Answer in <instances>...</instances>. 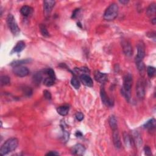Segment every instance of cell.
<instances>
[{"mask_svg": "<svg viewBox=\"0 0 156 156\" xmlns=\"http://www.w3.org/2000/svg\"><path fill=\"white\" fill-rule=\"evenodd\" d=\"M76 118L77 121H81L84 118V115L81 112H77L76 114Z\"/></svg>", "mask_w": 156, "mask_h": 156, "instance_id": "d6a6232c", "label": "cell"}, {"mask_svg": "<svg viewBox=\"0 0 156 156\" xmlns=\"http://www.w3.org/2000/svg\"><path fill=\"white\" fill-rule=\"evenodd\" d=\"M80 79L84 86L89 87H92L93 86V80L89 75L87 74H82L80 76Z\"/></svg>", "mask_w": 156, "mask_h": 156, "instance_id": "8fae6325", "label": "cell"}, {"mask_svg": "<svg viewBox=\"0 0 156 156\" xmlns=\"http://www.w3.org/2000/svg\"><path fill=\"white\" fill-rule=\"evenodd\" d=\"M143 79H140L136 85V93L139 99H143L145 96V84Z\"/></svg>", "mask_w": 156, "mask_h": 156, "instance_id": "5b68a950", "label": "cell"}, {"mask_svg": "<svg viewBox=\"0 0 156 156\" xmlns=\"http://www.w3.org/2000/svg\"><path fill=\"white\" fill-rule=\"evenodd\" d=\"M26 47L25 43L23 41H20L16 44L15 47L13 49V52L18 53L21 52Z\"/></svg>", "mask_w": 156, "mask_h": 156, "instance_id": "44dd1931", "label": "cell"}, {"mask_svg": "<svg viewBox=\"0 0 156 156\" xmlns=\"http://www.w3.org/2000/svg\"><path fill=\"white\" fill-rule=\"evenodd\" d=\"M70 107L68 105H62V106H59L57 109V113L60 115L61 116H66L67 115L69 112Z\"/></svg>", "mask_w": 156, "mask_h": 156, "instance_id": "ac0fdd59", "label": "cell"}, {"mask_svg": "<svg viewBox=\"0 0 156 156\" xmlns=\"http://www.w3.org/2000/svg\"><path fill=\"white\" fill-rule=\"evenodd\" d=\"M33 11V9L29 5H23L20 9L21 14L25 16H27L31 15Z\"/></svg>", "mask_w": 156, "mask_h": 156, "instance_id": "d6986e66", "label": "cell"}, {"mask_svg": "<svg viewBox=\"0 0 156 156\" xmlns=\"http://www.w3.org/2000/svg\"><path fill=\"white\" fill-rule=\"evenodd\" d=\"M69 133H68L66 131H64V135H63V139L65 141V142H66L68 141V140L69 139Z\"/></svg>", "mask_w": 156, "mask_h": 156, "instance_id": "e575fe53", "label": "cell"}, {"mask_svg": "<svg viewBox=\"0 0 156 156\" xmlns=\"http://www.w3.org/2000/svg\"><path fill=\"white\" fill-rule=\"evenodd\" d=\"M132 140L137 147L140 148L142 144V138L141 135L137 131H134L132 133Z\"/></svg>", "mask_w": 156, "mask_h": 156, "instance_id": "9a60e30c", "label": "cell"}, {"mask_svg": "<svg viewBox=\"0 0 156 156\" xmlns=\"http://www.w3.org/2000/svg\"><path fill=\"white\" fill-rule=\"evenodd\" d=\"M120 3L122 4H126L129 3V1H125V0H122V1H120Z\"/></svg>", "mask_w": 156, "mask_h": 156, "instance_id": "f35d334b", "label": "cell"}, {"mask_svg": "<svg viewBox=\"0 0 156 156\" xmlns=\"http://www.w3.org/2000/svg\"><path fill=\"white\" fill-rule=\"evenodd\" d=\"M76 136L77 137H81L82 136V133L80 131H77L76 133Z\"/></svg>", "mask_w": 156, "mask_h": 156, "instance_id": "74e56055", "label": "cell"}, {"mask_svg": "<svg viewBox=\"0 0 156 156\" xmlns=\"http://www.w3.org/2000/svg\"><path fill=\"white\" fill-rule=\"evenodd\" d=\"M55 80V79H53V78H51V77H49L47 76V77H45L43 79V84L44 86H46L47 87H50L54 84Z\"/></svg>", "mask_w": 156, "mask_h": 156, "instance_id": "d4e9b609", "label": "cell"}, {"mask_svg": "<svg viewBox=\"0 0 156 156\" xmlns=\"http://www.w3.org/2000/svg\"><path fill=\"white\" fill-rule=\"evenodd\" d=\"M137 54L135 57L137 60H143L145 56V47L142 42H139L137 46Z\"/></svg>", "mask_w": 156, "mask_h": 156, "instance_id": "ba28073f", "label": "cell"}, {"mask_svg": "<svg viewBox=\"0 0 156 156\" xmlns=\"http://www.w3.org/2000/svg\"><path fill=\"white\" fill-rule=\"evenodd\" d=\"M59 153L57 151H50L46 154V155H59Z\"/></svg>", "mask_w": 156, "mask_h": 156, "instance_id": "d590c367", "label": "cell"}, {"mask_svg": "<svg viewBox=\"0 0 156 156\" xmlns=\"http://www.w3.org/2000/svg\"><path fill=\"white\" fill-rule=\"evenodd\" d=\"M86 151V148L81 144H76L72 148L71 152L74 155H82Z\"/></svg>", "mask_w": 156, "mask_h": 156, "instance_id": "5bb4252c", "label": "cell"}, {"mask_svg": "<svg viewBox=\"0 0 156 156\" xmlns=\"http://www.w3.org/2000/svg\"><path fill=\"white\" fill-rule=\"evenodd\" d=\"M135 64L138 70V71L140 72V73L142 75H144V72H145V65L144 64V62L143 60H135Z\"/></svg>", "mask_w": 156, "mask_h": 156, "instance_id": "ffe728a7", "label": "cell"}, {"mask_svg": "<svg viewBox=\"0 0 156 156\" xmlns=\"http://www.w3.org/2000/svg\"><path fill=\"white\" fill-rule=\"evenodd\" d=\"M119 8L116 3H112L109 5L105 9L104 14V19L106 21H112L115 20L118 14Z\"/></svg>", "mask_w": 156, "mask_h": 156, "instance_id": "3957f363", "label": "cell"}, {"mask_svg": "<svg viewBox=\"0 0 156 156\" xmlns=\"http://www.w3.org/2000/svg\"><path fill=\"white\" fill-rule=\"evenodd\" d=\"M18 145V140L16 138H10L5 141L0 149V154L1 155H7L13 152L17 148Z\"/></svg>", "mask_w": 156, "mask_h": 156, "instance_id": "6da1fadb", "label": "cell"}, {"mask_svg": "<svg viewBox=\"0 0 156 156\" xmlns=\"http://www.w3.org/2000/svg\"><path fill=\"white\" fill-rule=\"evenodd\" d=\"M40 32L42 33V34L43 36L48 37L49 36V34L47 30V27L45 26V25H40Z\"/></svg>", "mask_w": 156, "mask_h": 156, "instance_id": "4dcf8cb0", "label": "cell"}, {"mask_svg": "<svg viewBox=\"0 0 156 156\" xmlns=\"http://www.w3.org/2000/svg\"><path fill=\"white\" fill-rule=\"evenodd\" d=\"M123 140L125 146L127 148H130L133 144H134L132 138L126 132L123 133Z\"/></svg>", "mask_w": 156, "mask_h": 156, "instance_id": "2e32d148", "label": "cell"}, {"mask_svg": "<svg viewBox=\"0 0 156 156\" xmlns=\"http://www.w3.org/2000/svg\"><path fill=\"white\" fill-rule=\"evenodd\" d=\"M112 137H113V142H114L115 147L116 149H120L121 147V139H120L118 129L113 131Z\"/></svg>", "mask_w": 156, "mask_h": 156, "instance_id": "7c38bea8", "label": "cell"}, {"mask_svg": "<svg viewBox=\"0 0 156 156\" xmlns=\"http://www.w3.org/2000/svg\"><path fill=\"white\" fill-rule=\"evenodd\" d=\"M43 80V75L41 72L36 73L33 76V81H34L36 84H40L41 81Z\"/></svg>", "mask_w": 156, "mask_h": 156, "instance_id": "cb8c5ba5", "label": "cell"}, {"mask_svg": "<svg viewBox=\"0 0 156 156\" xmlns=\"http://www.w3.org/2000/svg\"><path fill=\"white\" fill-rule=\"evenodd\" d=\"M7 23L11 32H12L14 36H17L19 34V33L20 32V29L17 23H16V20L13 15H8L7 17Z\"/></svg>", "mask_w": 156, "mask_h": 156, "instance_id": "277c9868", "label": "cell"}, {"mask_svg": "<svg viewBox=\"0 0 156 156\" xmlns=\"http://www.w3.org/2000/svg\"><path fill=\"white\" fill-rule=\"evenodd\" d=\"M107 75L105 73H103L102 72L99 71H96L94 72V77L95 80L101 83H104L107 81Z\"/></svg>", "mask_w": 156, "mask_h": 156, "instance_id": "4fadbf2b", "label": "cell"}, {"mask_svg": "<svg viewBox=\"0 0 156 156\" xmlns=\"http://www.w3.org/2000/svg\"><path fill=\"white\" fill-rule=\"evenodd\" d=\"M144 153L146 155H152V152H151V149L148 146H146L144 148Z\"/></svg>", "mask_w": 156, "mask_h": 156, "instance_id": "836d02e7", "label": "cell"}, {"mask_svg": "<svg viewBox=\"0 0 156 156\" xmlns=\"http://www.w3.org/2000/svg\"><path fill=\"white\" fill-rule=\"evenodd\" d=\"M43 95H44V98H45L46 99H48V100L51 99V98H52L51 94L48 90H44L43 91Z\"/></svg>", "mask_w": 156, "mask_h": 156, "instance_id": "1f68e13d", "label": "cell"}, {"mask_svg": "<svg viewBox=\"0 0 156 156\" xmlns=\"http://www.w3.org/2000/svg\"><path fill=\"white\" fill-rule=\"evenodd\" d=\"M156 126V121L154 118H152L148 121L145 124L143 125V127L145 129H147L149 131H153L155 129Z\"/></svg>", "mask_w": 156, "mask_h": 156, "instance_id": "e0dca14e", "label": "cell"}, {"mask_svg": "<svg viewBox=\"0 0 156 156\" xmlns=\"http://www.w3.org/2000/svg\"><path fill=\"white\" fill-rule=\"evenodd\" d=\"M55 2L51 0H47L43 2L44 13L46 16H49L52 12L53 9L54 7Z\"/></svg>", "mask_w": 156, "mask_h": 156, "instance_id": "30bf717a", "label": "cell"}, {"mask_svg": "<svg viewBox=\"0 0 156 156\" xmlns=\"http://www.w3.org/2000/svg\"><path fill=\"white\" fill-rule=\"evenodd\" d=\"M31 61L32 60L29 59H26L20 60H15L11 63L10 65L12 66L13 67H15V66H22V65H23V64L30 63Z\"/></svg>", "mask_w": 156, "mask_h": 156, "instance_id": "603a6c76", "label": "cell"}, {"mask_svg": "<svg viewBox=\"0 0 156 156\" xmlns=\"http://www.w3.org/2000/svg\"><path fill=\"white\" fill-rule=\"evenodd\" d=\"M133 77L130 73L126 74L123 79V86L121 89V93L127 101H130L131 91L132 86Z\"/></svg>", "mask_w": 156, "mask_h": 156, "instance_id": "7a4b0ae2", "label": "cell"}, {"mask_svg": "<svg viewBox=\"0 0 156 156\" xmlns=\"http://www.w3.org/2000/svg\"><path fill=\"white\" fill-rule=\"evenodd\" d=\"M109 123L111 129L113 131L118 129V122H117V120L114 115L110 116L109 120Z\"/></svg>", "mask_w": 156, "mask_h": 156, "instance_id": "7402d4cb", "label": "cell"}, {"mask_svg": "<svg viewBox=\"0 0 156 156\" xmlns=\"http://www.w3.org/2000/svg\"><path fill=\"white\" fill-rule=\"evenodd\" d=\"M71 83L72 86L76 89H79L81 87V83L79 80H78L77 78L75 76H73V77H72V79L71 80Z\"/></svg>", "mask_w": 156, "mask_h": 156, "instance_id": "4316f807", "label": "cell"}, {"mask_svg": "<svg viewBox=\"0 0 156 156\" xmlns=\"http://www.w3.org/2000/svg\"><path fill=\"white\" fill-rule=\"evenodd\" d=\"M121 45L125 54L126 56L130 57L133 54V49L129 41L126 39H123L121 42Z\"/></svg>", "mask_w": 156, "mask_h": 156, "instance_id": "52a82bcc", "label": "cell"}, {"mask_svg": "<svg viewBox=\"0 0 156 156\" xmlns=\"http://www.w3.org/2000/svg\"><path fill=\"white\" fill-rule=\"evenodd\" d=\"M44 73L45 75H47L48 77H51L53 79H55V73L53 69L51 68H47L44 71Z\"/></svg>", "mask_w": 156, "mask_h": 156, "instance_id": "f546056e", "label": "cell"}, {"mask_svg": "<svg viewBox=\"0 0 156 156\" xmlns=\"http://www.w3.org/2000/svg\"><path fill=\"white\" fill-rule=\"evenodd\" d=\"M155 21H156L155 18H154L152 20V23H153V25H155Z\"/></svg>", "mask_w": 156, "mask_h": 156, "instance_id": "ab89813d", "label": "cell"}, {"mask_svg": "<svg viewBox=\"0 0 156 156\" xmlns=\"http://www.w3.org/2000/svg\"><path fill=\"white\" fill-rule=\"evenodd\" d=\"M12 71L14 75L20 77H26L29 73V71L28 68L23 66H15V67H14Z\"/></svg>", "mask_w": 156, "mask_h": 156, "instance_id": "8992f818", "label": "cell"}, {"mask_svg": "<svg viewBox=\"0 0 156 156\" xmlns=\"http://www.w3.org/2000/svg\"><path fill=\"white\" fill-rule=\"evenodd\" d=\"M10 83V77L8 76H2L1 77V86H8Z\"/></svg>", "mask_w": 156, "mask_h": 156, "instance_id": "83f0119b", "label": "cell"}, {"mask_svg": "<svg viewBox=\"0 0 156 156\" xmlns=\"http://www.w3.org/2000/svg\"><path fill=\"white\" fill-rule=\"evenodd\" d=\"M155 10H156V5L155 3H153L149 5V6L148 7L147 9V14L149 16L153 15L155 14Z\"/></svg>", "mask_w": 156, "mask_h": 156, "instance_id": "484cf974", "label": "cell"}, {"mask_svg": "<svg viewBox=\"0 0 156 156\" xmlns=\"http://www.w3.org/2000/svg\"><path fill=\"white\" fill-rule=\"evenodd\" d=\"M79 9H76L73 12V13L72 18H75L76 16H77V13H78V12H79Z\"/></svg>", "mask_w": 156, "mask_h": 156, "instance_id": "8d00e7d4", "label": "cell"}, {"mask_svg": "<svg viewBox=\"0 0 156 156\" xmlns=\"http://www.w3.org/2000/svg\"><path fill=\"white\" fill-rule=\"evenodd\" d=\"M100 95H101L102 102L107 106L112 107L114 105V102L112 101L107 95L106 92H105V88L104 87H101V90H100Z\"/></svg>", "mask_w": 156, "mask_h": 156, "instance_id": "9c48e42d", "label": "cell"}, {"mask_svg": "<svg viewBox=\"0 0 156 156\" xmlns=\"http://www.w3.org/2000/svg\"><path fill=\"white\" fill-rule=\"evenodd\" d=\"M147 74L149 77H153L155 75V68L154 66H149L147 67Z\"/></svg>", "mask_w": 156, "mask_h": 156, "instance_id": "f1b7e54d", "label": "cell"}]
</instances>
